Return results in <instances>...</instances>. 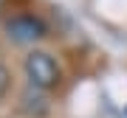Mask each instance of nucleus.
<instances>
[{
    "instance_id": "obj_1",
    "label": "nucleus",
    "mask_w": 127,
    "mask_h": 118,
    "mask_svg": "<svg viewBox=\"0 0 127 118\" xmlns=\"http://www.w3.org/2000/svg\"><path fill=\"white\" fill-rule=\"evenodd\" d=\"M26 76L31 82V87H37V90H51V87L59 84L62 70H59L57 59L51 54H45V51H31L26 56Z\"/></svg>"
},
{
    "instance_id": "obj_2",
    "label": "nucleus",
    "mask_w": 127,
    "mask_h": 118,
    "mask_svg": "<svg viewBox=\"0 0 127 118\" xmlns=\"http://www.w3.org/2000/svg\"><path fill=\"white\" fill-rule=\"evenodd\" d=\"M6 31H9V37L14 42H34V39H40L42 34H45V25L40 23V20H34V17H14L6 23Z\"/></svg>"
},
{
    "instance_id": "obj_3",
    "label": "nucleus",
    "mask_w": 127,
    "mask_h": 118,
    "mask_svg": "<svg viewBox=\"0 0 127 118\" xmlns=\"http://www.w3.org/2000/svg\"><path fill=\"white\" fill-rule=\"evenodd\" d=\"M23 110H26V115H34V118H40V115H45V96H42V90H37V87H28V90L23 93Z\"/></svg>"
},
{
    "instance_id": "obj_4",
    "label": "nucleus",
    "mask_w": 127,
    "mask_h": 118,
    "mask_svg": "<svg viewBox=\"0 0 127 118\" xmlns=\"http://www.w3.org/2000/svg\"><path fill=\"white\" fill-rule=\"evenodd\" d=\"M9 84H11V73H9L6 65H0V98L9 93Z\"/></svg>"
}]
</instances>
